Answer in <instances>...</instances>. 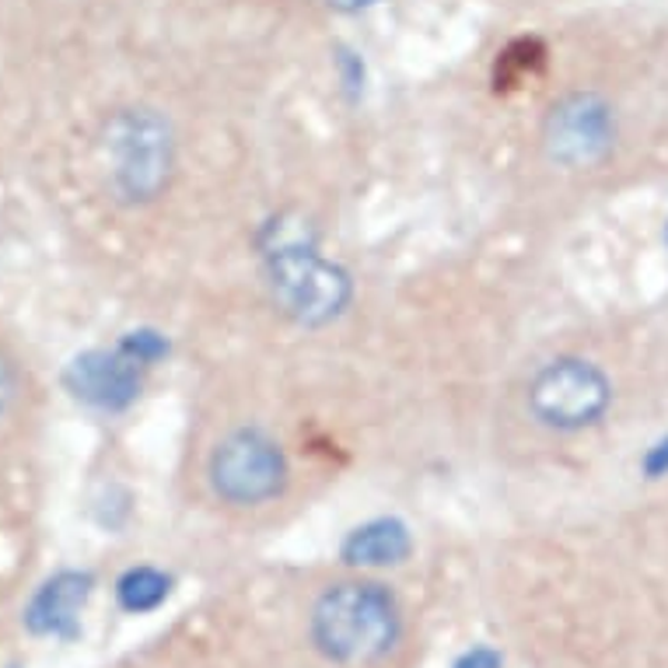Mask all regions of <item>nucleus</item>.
<instances>
[{
    "label": "nucleus",
    "mask_w": 668,
    "mask_h": 668,
    "mask_svg": "<svg viewBox=\"0 0 668 668\" xmlns=\"http://www.w3.org/2000/svg\"><path fill=\"white\" fill-rule=\"evenodd\" d=\"M665 235H668V231H665Z\"/></svg>",
    "instance_id": "nucleus-14"
},
{
    "label": "nucleus",
    "mask_w": 668,
    "mask_h": 668,
    "mask_svg": "<svg viewBox=\"0 0 668 668\" xmlns=\"http://www.w3.org/2000/svg\"><path fill=\"white\" fill-rule=\"evenodd\" d=\"M413 539L399 518H375L353 529L343 542V560L350 567H396L410 557Z\"/></svg>",
    "instance_id": "nucleus-9"
},
{
    "label": "nucleus",
    "mask_w": 668,
    "mask_h": 668,
    "mask_svg": "<svg viewBox=\"0 0 668 668\" xmlns=\"http://www.w3.org/2000/svg\"><path fill=\"white\" fill-rule=\"evenodd\" d=\"M102 151L112 189L127 203H151L172 182L176 137L154 109H119L106 119Z\"/></svg>",
    "instance_id": "nucleus-3"
},
{
    "label": "nucleus",
    "mask_w": 668,
    "mask_h": 668,
    "mask_svg": "<svg viewBox=\"0 0 668 668\" xmlns=\"http://www.w3.org/2000/svg\"><path fill=\"white\" fill-rule=\"evenodd\" d=\"M612 402V386L599 365L585 357H557L529 381V410L550 431L575 435L599 423Z\"/></svg>",
    "instance_id": "nucleus-4"
},
{
    "label": "nucleus",
    "mask_w": 668,
    "mask_h": 668,
    "mask_svg": "<svg viewBox=\"0 0 668 668\" xmlns=\"http://www.w3.org/2000/svg\"><path fill=\"white\" fill-rule=\"evenodd\" d=\"M644 469H648L651 476H665V472H668V438L658 441V445L648 451V459H644Z\"/></svg>",
    "instance_id": "nucleus-13"
},
{
    "label": "nucleus",
    "mask_w": 668,
    "mask_h": 668,
    "mask_svg": "<svg viewBox=\"0 0 668 668\" xmlns=\"http://www.w3.org/2000/svg\"><path fill=\"white\" fill-rule=\"evenodd\" d=\"M14 396H18V375H14V368L4 361V357H0V413L11 407Z\"/></svg>",
    "instance_id": "nucleus-11"
},
{
    "label": "nucleus",
    "mask_w": 668,
    "mask_h": 668,
    "mask_svg": "<svg viewBox=\"0 0 668 668\" xmlns=\"http://www.w3.org/2000/svg\"><path fill=\"white\" fill-rule=\"evenodd\" d=\"M91 588V575H78V570H63V575L50 578L32 595L26 609V627L39 637H78Z\"/></svg>",
    "instance_id": "nucleus-8"
},
{
    "label": "nucleus",
    "mask_w": 668,
    "mask_h": 668,
    "mask_svg": "<svg viewBox=\"0 0 668 668\" xmlns=\"http://www.w3.org/2000/svg\"><path fill=\"white\" fill-rule=\"evenodd\" d=\"M267 283L283 316L301 326L337 322L353 295V283L343 267L319 252V242L308 225H288L277 218L262 238Z\"/></svg>",
    "instance_id": "nucleus-1"
},
{
    "label": "nucleus",
    "mask_w": 668,
    "mask_h": 668,
    "mask_svg": "<svg viewBox=\"0 0 668 668\" xmlns=\"http://www.w3.org/2000/svg\"><path fill=\"white\" fill-rule=\"evenodd\" d=\"M399 606L375 581H343L319 595L312 609L316 648L337 665L386 658L399 640Z\"/></svg>",
    "instance_id": "nucleus-2"
},
{
    "label": "nucleus",
    "mask_w": 668,
    "mask_h": 668,
    "mask_svg": "<svg viewBox=\"0 0 668 668\" xmlns=\"http://www.w3.org/2000/svg\"><path fill=\"white\" fill-rule=\"evenodd\" d=\"M456 668H500V655L490 648H472L456 661Z\"/></svg>",
    "instance_id": "nucleus-12"
},
{
    "label": "nucleus",
    "mask_w": 668,
    "mask_h": 668,
    "mask_svg": "<svg viewBox=\"0 0 668 668\" xmlns=\"http://www.w3.org/2000/svg\"><path fill=\"white\" fill-rule=\"evenodd\" d=\"M172 591V578L154 567H133L116 581V599L127 612H151L158 609Z\"/></svg>",
    "instance_id": "nucleus-10"
},
{
    "label": "nucleus",
    "mask_w": 668,
    "mask_h": 668,
    "mask_svg": "<svg viewBox=\"0 0 668 668\" xmlns=\"http://www.w3.org/2000/svg\"><path fill=\"white\" fill-rule=\"evenodd\" d=\"M144 361L119 343L112 350H84L67 365L63 381L74 399L88 402L94 410H127L144 389Z\"/></svg>",
    "instance_id": "nucleus-7"
},
{
    "label": "nucleus",
    "mask_w": 668,
    "mask_h": 668,
    "mask_svg": "<svg viewBox=\"0 0 668 668\" xmlns=\"http://www.w3.org/2000/svg\"><path fill=\"white\" fill-rule=\"evenodd\" d=\"M546 151L567 169H591L616 144V116L595 91H575L546 116Z\"/></svg>",
    "instance_id": "nucleus-6"
},
{
    "label": "nucleus",
    "mask_w": 668,
    "mask_h": 668,
    "mask_svg": "<svg viewBox=\"0 0 668 668\" xmlns=\"http://www.w3.org/2000/svg\"><path fill=\"white\" fill-rule=\"evenodd\" d=\"M210 487L228 505L259 508L288 487V459H283L280 445L270 435L256 431V427H242V431H231L213 448Z\"/></svg>",
    "instance_id": "nucleus-5"
}]
</instances>
